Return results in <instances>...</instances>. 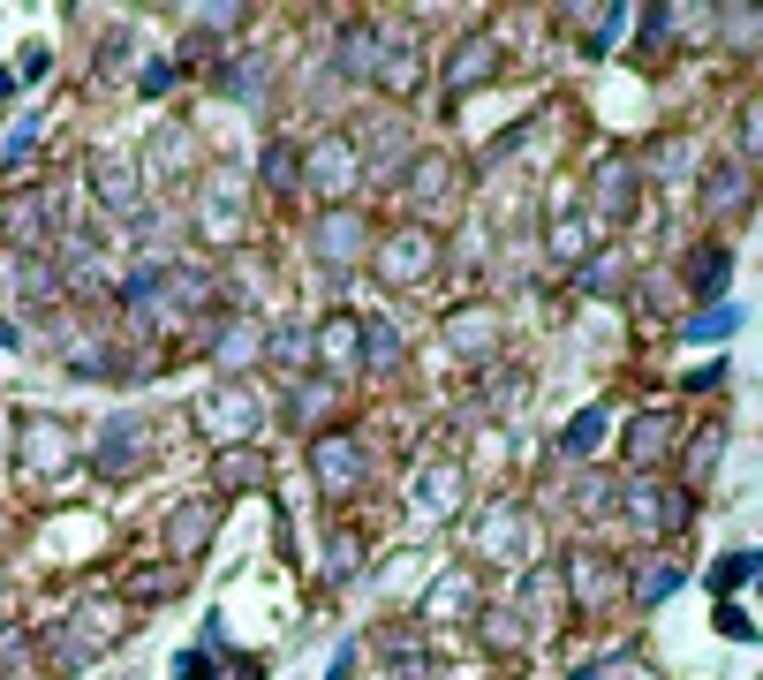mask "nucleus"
I'll return each instance as SVG.
<instances>
[{
    "mask_svg": "<svg viewBox=\"0 0 763 680\" xmlns=\"http://www.w3.org/2000/svg\"><path fill=\"white\" fill-rule=\"evenodd\" d=\"M597 439H605V408H582L575 424H567V439H560V446H567V454H590Z\"/></svg>",
    "mask_w": 763,
    "mask_h": 680,
    "instance_id": "obj_6",
    "label": "nucleus"
},
{
    "mask_svg": "<svg viewBox=\"0 0 763 680\" xmlns=\"http://www.w3.org/2000/svg\"><path fill=\"white\" fill-rule=\"evenodd\" d=\"M424 265H431V242H416V235H401V242H393V257H386L393 280H416Z\"/></svg>",
    "mask_w": 763,
    "mask_h": 680,
    "instance_id": "obj_5",
    "label": "nucleus"
},
{
    "mask_svg": "<svg viewBox=\"0 0 763 680\" xmlns=\"http://www.w3.org/2000/svg\"><path fill=\"white\" fill-rule=\"evenodd\" d=\"M484 68H492V46H484V38H469V46L454 53V68H446V84L469 91V84H484Z\"/></svg>",
    "mask_w": 763,
    "mask_h": 680,
    "instance_id": "obj_3",
    "label": "nucleus"
},
{
    "mask_svg": "<svg viewBox=\"0 0 763 680\" xmlns=\"http://www.w3.org/2000/svg\"><path fill=\"white\" fill-rule=\"evenodd\" d=\"M575 680H605V673H597V665H582V673H575Z\"/></svg>",
    "mask_w": 763,
    "mask_h": 680,
    "instance_id": "obj_22",
    "label": "nucleus"
},
{
    "mask_svg": "<svg viewBox=\"0 0 763 680\" xmlns=\"http://www.w3.org/2000/svg\"><path fill=\"white\" fill-rule=\"evenodd\" d=\"M597 204H605V212L628 204V167H605V174H597Z\"/></svg>",
    "mask_w": 763,
    "mask_h": 680,
    "instance_id": "obj_12",
    "label": "nucleus"
},
{
    "mask_svg": "<svg viewBox=\"0 0 763 680\" xmlns=\"http://www.w3.org/2000/svg\"><path fill=\"white\" fill-rule=\"evenodd\" d=\"M99 439H106V446H99V461H106V469H114V476L144 461V424H106Z\"/></svg>",
    "mask_w": 763,
    "mask_h": 680,
    "instance_id": "obj_1",
    "label": "nucleus"
},
{
    "mask_svg": "<svg viewBox=\"0 0 763 680\" xmlns=\"http://www.w3.org/2000/svg\"><path fill=\"white\" fill-rule=\"evenodd\" d=\"M31 144H38V121H16V136H8V152H0V159L16 167V159H31Z\"/></svg>",
    "mask_w": 763,
    "mask_h": 680,
    "instance_id": "obj_17",
    "label": "nucleus"
},
{
    "mask_svg": "<svg viewBox=\"0 0 763 680\" xmlns=\"http://www.w3.org/2000/svg\"><path fill=\"white\" fill-rule=\"evenodd\" d=\"M363 242V227L348 220V212H333V220L318 227V250H325V265H348V250Z\"/></svg>",
    "mask_w": 763,
    "mask_h": 680,
    "instance_id": "obj_2",
    "label": "nucleus"
},
{
    "mask_svg": "<svg viewBox=\"0 0 763 680\" xmlns=\"http://www.w3.org/2000/svg\"><path fill=\"white\" fill-rule=\"evenodd\" d=\"M673 590H680V567L665 560V567H650V575H643V590H635V597H643V605H658V597H673Z\"/></svg>",
    "mask_w": 763,
    "mask_h": 680,
    "instance_id": "obj_10",
    "label": "nucleus"
},
{
    "mask_svg": "<svg viewBox=\"0 0 763 680\" xmlns=\"http://www.w3.org/2000/svg\"><path fill=\"white\" fill-rule=\"evenodd\" d=\"M665 446H673V424H665V416H643V424H635V461H658Z\"/></svg>",
    "mask_w": 763,
    "mask_h": 680,
    "instance_id": "obj_7",
    "label": "nucleus"
},
{
    "mask_svg": "<svg viewBox=\"0 0 763 680\" xmlns=\"http://www.w3.org/2000/svg\"><path fill=\"white\" fill-rule=\"evenodd\" d=\"M174 680H212V658H204V650H182V658H174Z\"/></svg>",
    "mask_w": 763,
    "mask_h": 680,
    "instance_id": "obj_20",
    "label": "nucleus"
},
{
    "mask_svg": "<svg viewBox=\"0 0 763 680\" xmlns=\"http://www.w3.org/2000/svg\"><path fill=\"white\" fill-rule=\"evenodd\" d=\"M733 325H741V310H733V303L718 310V303H711L703 318H688V340H718V333H733Z\"/></svg>",
    "mask_w": 763,
    "mask_h": 680,
    "instance_id": "obj_8",
    "label": "nucleus"
},
{
    "mask_svg": "<svg viewBox=\"0 0 763 680\" xmlns=\"http://www.w3.org/2000/svg\"><path fill=\"white\" fill-rule=\"evenodd\" d=\"M718 628H726V635H733V643H748V635H756V620H748V612H741V605H718Z\"/></svg>",
    "mask_w": 763,
    "mask_h": 680,
    "instance_id": "obj_18",
    "label": "nucleus"
},
{
    "mask_svg": "<svg viewBox=\"0 0 763 680\" xmlns=\"http://www.w3.org/2000/svg\"><path fill=\"white\" fill-rule=\"evenodd\" d=\"M703 204H741V174L718 167V174H711V197H703Z\"/></svg>",
    "mask_w": 763,
    "mask_h": 680,
    "instance_id": "obj_19",
    "label": "nucleus"
},
{
    "mask_svg": "<svg viewBox=\"0 0 763 680\" xmlns=\"http://www.w3.org/2000/svg\"><path fill=\"white\" fill-rule=\"evenodd\" d=\"M257 76H265L257 61H235V68H227V91H235V99H257V91H265Z\"/></svg>",
    "mask_w": 763,
    "mask_h": 680,
    "instance_id": "obj_14",
    "label": "nucleus"
},
{
    "mask_svg": "<svg viewBox=\"0 0 763 680\" xmlns=\"http://www.w3.org/2000/svg\"><path fill=\"white\" fill-rule=\"evenodd\" d=\"M204 416H212V424H220V431H250V416H257V408L242 401L235 386H220V393H212V408H204Z\"/></svg>",
    "mask_w": 763,
    "mask_h": 680,
    "instance_id": "obj_4",
    "label": "nucleus"
},
{
    "mask_svg": "<svg viewBox=\"0 0 763 680\" xmlns=\"http://www.w3.org/2000/svg\"><path fill=\"white\" fill-rule=\"evenodd\" d=\"M204 529H212V507H197L189 522L174 514V544H182V552H189V544H204Z\"/></svg>",
    "mask_w": 763,
    "mask_h": 680,
    "instance_id": "obj_15",
    "label": "nucleus"
},
{
    "mask_svg": "<svg viewBox=\"0 0 763 680\" xmlns=\"http://www.w3.org/2000/svg\"><path fill=\"white\" fill-rule=\"evenodd\" d=\"M99 189H106V204H136V197H129V189H136L129 167H99Z\"/></svg>",
    "mask_w": 763,
    "mask_h": 680,
    "instance_id": "obj_16",
    "label": "nucleus"
},
{
    "mask_svg": "<svg viewBox=\"0 0 763 680\" xmlns=\"http://www.w3.org/2000/svg\"><path fill=\"white\" fill-rule=\"evenodd\" d=\"M318 469H325V484H348V476H356V446H325Z\"/></svg>",
    "mask_w": 763,
    "mask_h": 680,
    "instance_id": "obj_11",
    "label": "nucleus"
},
{
    "mask_svg": "<svg viewBox=\"0 0 763 680\" xmlns=\"http://www.w3.org/2000/svg\"><path fill=\"white\" fill-rule=\"evenodd\" d=\"M401 356V340H393V325H371V363H393Z\"/></svg>",
    "mask_w": 763,
    "mask_h": 680,
    "instance_id": "obj_21",
    "label": "nucleus"
},
{
    "mask_svg": "<svg viewBox=\"0 0 763 680\" xmlns=\"http://www.w3.org/2000/svg\"><path fill=\"white\" fill-rule=\"evenodd\" d=\"M748 575H756V560H748V552H733V560H718V567H711V590L726 597V590H741Z\"/></svg>",
    "mask_w": 763,
    "mask_h": 680,
    "instance_id": "obj_9",
    "label": "nucleus"
},
{
    "mask_svg": "<svg viewBox=\"0 0 763 680\" xmlns=\"http://www.w3.org/2000/svg\"><path fill=\"white\" fill-rule=\"evenodd\" d=\"M688 280H696L703 295H718V288H726V257H718V250H703V257H696V272H688Z\"/></svg>",
    "mask_w": 763,
    "mask_h": 680,
    "instance_id": "obj_13",
    "label": "nucleus"
}]
</instances>
